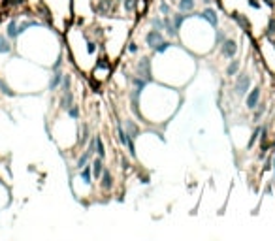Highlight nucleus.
<instances>
[{
  "instance_id": "a878e982",
  "label": "nucleus",
  "mask_w": 275,
  "mask_h": 241,
  "mask_svg": "<svg viewBox=\"0 0 275 241\" xmlns=\"http://www.w3.org/2000/svg\"><path fill=\"white\" fill-rule=\"evenodd\" d=\"M149 25H151V29H157V31H162L164 32V15H153V17H149Z\"/></svg>"
},
{
  "instance_id": "7c9ffc66",
  "label": "nucleus",
  "mask_w": 275,
  "mask_h": 241,
  "mask_svg": "<svg viewBox=\"0 0 275 241\" xmlns=\"http://www.w3.org/2000/svg\"><path fill=\"white\" fill-rule=\"evenodd\" d=\"M247 6L254 11H262V8H264V2H262V0H247Z\"/></svg>"
},
{
  "instance_id": "473e14b6",
  "label": "nucleus",
  "mask_w": 275,
  "mask_h": 241,
  "mask_svg": "<svg viewBox=\"0 0 275 241\" xmlns=\"http://www.w3.org/2000/svg\"><path fill=\"white\" fill-rule=\"evenodd\" d=\"M266 6H270V8H275V0H262Z\"/></svg>"
},
{
  "instance_id": "72a5a7b5",
  "label": "nucleus",
  "mask_w": 275,
  "mask_h": 241,
  "mask_svg": "<svg viewBox=\"0 0 275 241\" xmlns=\"http://www.w3.org/2000/svg\"><path fill=\"white\" fill-rule=\"evenodd\" d=\"M272 172H274V181H275V153H274V162H272Z\"/></svg>"
},
{
  "instance_id": "f257e3e1",
  "label": "nucleus",
  "mask_w": 275,
  "mask_h": 241,
  "mask_svg": "<svg viewBox=\"0 0 275 241\" xmlns=\"http://www.w3.org/2000/svg\"><path fill=\"white\" fill-rule=\"evenodd\" d=\"M89 75H91V85H93V89L102 87V85L107 83V81L111 79V75H113V61L107 59L104 53L98 55L95 64H93V68H91V72H89Z\"/></svg>"
},
{
  "instance_id": "aec40b11",
  "label": "nucleus",
  "mask_w": 275,
  "mask_h": 241,
  "mask_svg": "<svg viewBox=\"0 0 275 241\" xmlns=\"http://www.w3.org/2000/svg\"><path fill=\"white\" fill-rule=\"evenodd\" d=\"M63 75H64L63 70H53V72H51L49 83H47V87H49V91H51V93H55V91L61 87V83H63Z\"/></svg>"
},
{
  "instance_id": "a211bd4d",
  "label": "nucleus",
  "mask_w": 275,
  "mask_h": 241,
  "mask_svg": "<svg viewBox=\"0 0 275 241\" xmlns=\"http://www.w3.org/2000/svg\"><path fill=\"white\" fill-rule=\"evenodd\" d=\"M6 36L10 38L11 42L19 38V17H13V19L8 21V25H6Z\"/></svg>"
},
{
  "instance_id": "423d86ee",
  "label": "nucleus",
  "mask_w": 275,
  "mask_h": 241,
  "mask_svg": "<svg viewBox=\"0 0 275 241\" xmlns=\"http://www.w3.org/2000/svg\"><path fill=\"white\" fill-rule=\"evenodd\" d=\"M117 181H115V173H113V170L106 166L104 172H102V175L98 179V190L104 194V196H111V192L115 189Z\"/></svg>"
},
{
  "instance_id": "ddd939ff",
  "label": "nucleus",
  "mask_w": 275,
  "mask_h": 241,
  "mask_svg": "<svg viewBox=\"0 0 275 241\" xmlns=\"http://www.w3.org/2000/svg\"><path fill=\"white\" fill-rule=\"evenodd\" d=\"M74 102H75L74 89H72V91H64V93H61V98H59V109H61V111H66Z\"/></svg>"
},
{
  "instance_id": "6e6552de",
  "label": "nucleus",
  "mask_w": 275,
  "mask_h": 241,
  "mask_svg": "<svg viewBox=\"0 0 275 241\" xmlns=\"http://www.w3.org/2000/svg\"><path fill=\"white\" fill-rule=\"evenodd\" d=\"M198 17H202L206 23H209L213 29H217L221 25V19H219V11L215 10L213 6H204L200 11H194Z\"/></svg>"
},
{
  "instance_id": "c756f323",
  "label": "nucleus",
  "mask_w": 275,
  "mask_h": 241,
  "mask_svg": "<svg viewBox=\"0 0 275 241\" xmlns=\"http://www.w3.org/2000/svg\"><path fill=\"white\" fill-rule=\"evenodd\" d=\"M226 38H228V34H226V31H224V29H219V27H217V31H215V42H213V45H215V49H217V47H219V45H221V43L224 42Z\"/></svg>"
},
{
  "instance_id": "dca6fc26",
  "label": "nucleus",
  "mask_w": 275,
  "mask_h": 241,
  "mask_svg": "<svg viewBox=\"0 0 275 241\" xmlns=\"http://www.w3.org/2000/svg\"><path fill=\"white\" fill-rule=\"evenodd\" d=\"M240 70H241V61H240L238 57H234V59H230L228 64H226V68H224V75H226L228 79H232L234 75H238Z\"/></svg>"
},
{
  "instance_id": "4468645a",
  "label": "nucleus",
  "mask_w": 275,
  "mask_h": 241,
  "mask_svg": "<svg viewBox=\"0 0 275 241\" xmlns=\"http://www.w3.org/2000/svg\"><path fill=\"white\" fill-rule=\"evenodd\" d=\"M121 125H123V128H125L134 139H138V138L141 136V128L136 125V121H132V119H121Z\"/></svg>"
},
{
  "instance_id": "2f4dec72",
  "label": "nucleus",
  "mask_w": 275,
  "mask_h": 241,
  "mask_svg": "<svg viewBox=\"0 0 275 241\" xmlns=\"http://www.w3.org/2000/svg\"><path fill=\"white\" fill-rule=\"evenodd\" d=\"M139 183H141V185H149V183H151V181H149V175H147V173H143V175L139 173Z\"/></svg>"
},
{
  "instance_id": "cd10ccee",
  "label": "nucleus",
  "mask_w": 275,
  "mask_h": 241,
  "mask_svg": "<svg viewBox=\"0 0 275 241\" xmlns=\"http://www.w3.org/2000/svg\"><path fill=\"white\" fill-rule=\"evenodd\" d=\"M72 83H74V75L68 72H64L63 75V83H61V93H64V91H72Z\"/></svg>"
},
{
  "instance_id": "0eeeda50",
  "label": "nucleus",
  "mask_w": 275,
  "mask_h": 241,
  "mask_svg": "<svg viewBox=\"0 0 275 241\" xmlns=\"http://www.w3.org/2000/svg\"><path fill=\"white\" fill-rule=\"evenodd\" d=\"M217 49H219V55H221L222 59L230 61L234 57H238V53H240V42H238L236 38H230V36H228Z\"/></svg>"
},
{
  "instance_id": "20e7f679",
  "label": "nucleus",
  "mask_w": 275,
  "mask_h": 241,
  "mask_svg": "<svg viewBox=\"0 0 275 241\" xmlns=\"http://www.w3.org/2000/svg\"><path fill=\"white\" fill-rule=\"evenodd\" d=\"M251 85H253V75L247 72H238V75H234V87H232V93L234 96L238 98H245V95L251 91Z\"/></svg>"
},
{
  "instance_id": "39448f33",
  "label": "nucleus",
  "mask_w": 275,
  "mask_h": 241,
  "mask_svg": "<svg viewBox=\"0 0 275 241\" xmlns=\"http://www.w3.org/2000/svg\"><path fill=\"white\" fill-rule=\"evenodd\" d=\"M132 68H134V73H127V77L130 75H139V77H143V79H153V61L149 59V57H141V59H138L136 63L132 64Z\"/></svg>"
},
{
  "instance_id": "412c9836",
  "label": "nucleus",
  "mask_w": 275,
  "mask_h": 241,
  "mask_svg": "<svg viewBox=\"0 0 275 241\" xmlns=\"http://www.w3.org/2000/svg\"><path fill=\"white\" fill-rule=\"evenodd\" d=\"M95 139H96L95 155H96V157H100V158H104V160H106L107 149H106V143H104V138L100 136V134H95Z\"/></svg>"
},
{
  "instance_id": "b1692460",
  "label": "nucleus",
  "mask_w": 275,
  "mask_h": 241,
  "mask_svg": "<svg viewBox=\"0 0 275 241\" xmlns=\"http://www.w3.org/2000/svg\"><path fill=\"white\" fill-rule=\"evenodd\" d=\"M11 49H13L11 40L6 34H0V55H8V53H11Z\"/></svg>"
},
{
  "instance_id": "1a4fd4ad",
  "label": "nucleus",
  "mask_w": 275,
  "mask_h": 241,
  "mask_svg": "<svg viewBox=\"0 0 275 241\" xmlns=\"http://www.w3.org/2000/svg\"><path fill=\"white\" fill-rule=\"evenodd\" d=\"M260 100H262V87H260V85L251 87V91L245 95V102H243L245 109H247V111H253Z\"/></svg>"
},
{
  "instance_id": "f8f14e48",
  "label": "nucleus",
  "mask_w": 275,
  "mask_h": 241,
  "mask_svg": "<svg viewBox=\"0 0 275 241\" xmlns=\"http://www.w3.org/2000/svg\"><path fill=\"white\" fill-rule=\"evenodd\" d=\"M91 136H93V132H91L89 123H81L79 130H77V143H75V145L79 147V149H83V147L87 145V141L91 139Z\"/></svg>"
},
{
  "instance_id": "f3484780",
  "label": "nucleus",
  "mask_w": 275,
  "mask_h": 241,
  "mask_svg": "<svg viewBox=\"0 0 275 241\" xmlns=\"http://www.w3.org/2000/svg\"><path fill=\"white\" fill-rule=\"evenodd\" d=\"M104 168H106V164H104V158L96 157V155L91 158V170H93V177H95V181H98V179H100V175H102Z\"/></svg>"
},
{
  "instance_id": "7ed1b4c3",
  "label": "nucleus",
  "mask_w": 275,
  "mask_h": 241,
  "mask_svg": "<svg viewBox=\"0 0 275 241\" xmlns=\"http://www.w3.org/2000/svg\"><path fill=\"white\" fill-rule=\"evenodd\" d=\"M115 130H117V139H119V143H121V147L125 149L128 153V157L134 158L136 160L138 158V153H136V139L128 134L127 130L123 128V125H121V119H117L115 123Z\"/></svg>"
},
{
  "instance_id": "9b49d317",
  "label": "nucleus",
  "mask_w": 275,
  "mask_h": 241,
  "mask_svg": "<svg viewBox=\"0 0 275 241\" xmlns=\"http://www.w3.org/2000/svg\"><path fill=\"white\" fill-rule=\"evenodd\" d=\"M166 36H164V32L162 31H157V29H149L147 32H145V36H143V42H145V45H147V49H155L157 47V43H160L162 40H164Z\"/></svg>"
},
{
  "instance_id": "c85d7f7f",
  "label": "nucleus",
  "mask_w": 275,
  "mask_h": 241,
  "mask_svg": "<svg viewBox=\"0 0 275 241\" xmlns=\"http://www.w3.org/2000/svg\"><path fill=\"white\" fill-rule=\"evenodd\" d=\"M139 49H141V47H139V43H138L136 40H128L127 45H125V53L130 55V57H136L138 53H139Z\"/></svg>"
},
{
  "instance_id": "4be33fe9",
  "label": "nucleus",
  "mask_w": 275,
  "mask_h": 241,
  "mask_svg": "<svg viewBox=\"0 0 275 241\" xmlns=\"http://www.w3.org/2000/svg\"><path fill=\"white\" fill-rule=\"evenodd\" d=\"M230 19H234L245 32H249V19H247V15H241V13L234 11V13H230Z\"/></svg>"
},
{
  "instance_id": "9d476101",
  "label": "nucleus",
  "mask_w": 275,
  "mask_h": 241,
  "mask_svg": "<svg viewBox=\"0 0 275 241\" xmlns=\"http://www.w3.org/2000/svg\"><path fill=\"white\" fill-rule=\"evenodd\" d=\"M138 13V0H121L119 2V17L132 19Z\"/></svg>"
},
{
  "instance_id": "bb28decb",
  "label": "nucleus",
  "mask_w": 275,
  "mask_h": 241,
  "mask_svg": "<svg viewBox=\"0 0 275 241\" xmlns=\"http://www.w3.org/2000/svg\"><path fill=\"white\" fill-rule=\"evenodd\" d=\"M157 13H160V15H172V13H173V6L170 4L168 0H159Z\"/></svg>"
},
{
  "instance_id": "393cba45",
  "label": "nucleus",
  "mask_w": 275,
  "mask_h": 241,
  "mask_svg": "<svg viewBox=\"0 0 275 241\" xmlns=\"http://www.w3.org/2000/svg\"><path fill=\"white\" fill-rule=\"evenodd\" d=\"M172 45H173V40H170V38H164V40H162L160 43H157V47L153 49V53H155V55H162V53H168Z\"/></svg>"
},
{
  "instance_id": "6ab92c4d",
  "label": "nucleus",
  "mask_w": 275,
  "mask_h": 241,
  "mask_svg": "<svg viewBox=\"0 0 275 241\" xmlns=\"http://www.w3.org/2000/svg\"><path fill=\"white\" fill-rule=\"evenodd\" d=\"M268 107H270V105H268V102H262V100L256 104V107H254L253 111H251V113H253V121H254V123H260V121L264 119L266 113H268Z\"/></svg>"
},
{
  "instance_id": "f03ea898",
  "label": "nucleus",
  "mask_w": 275,
  "mask_h": 241,
  "mask_svg": "<svg viewBox=\"0 0 275 241\" xmlns=\"http://www.w3.org/2000/svg\"><path fill=\"white\" fill-rule=\"evenodd\" d=\"M91 8L98 17H119V2L117 0H91Z\"/></svg>"
},
{
  "instance_id": "2eb2a0df",
  "label": "nucleus",
  "mask_w": 275,
  "mask_h": 241,
  "mask_svg": "<svg viewBox=\"0 0 275 241\" xmlns=\"http://www.w3.org/2000/svg\"><path fill=\"white\" fill-rule=\"evenodd\" d=\"M198 0H177V4H175V8L177 11H183V13H187V15H191L192 11H196L198 8Z\"/></svg>"
},
{
  "instance_id": "5701e85b",
  "label": "nucleus",
  "mask_w": 275,
  "mask_h": 241,
  "mask_svg": "<svg viewBox=\"0 0 275 241\" xmlns=\"http://www.w3.org/2000/svg\"><path fill=\"white\" fill-rule=\"evenodd\" d=\"M66 117L72 119V121H79V119H81V105L74 102V104L66 109Z\"/></svg>"
}]
</instances>
